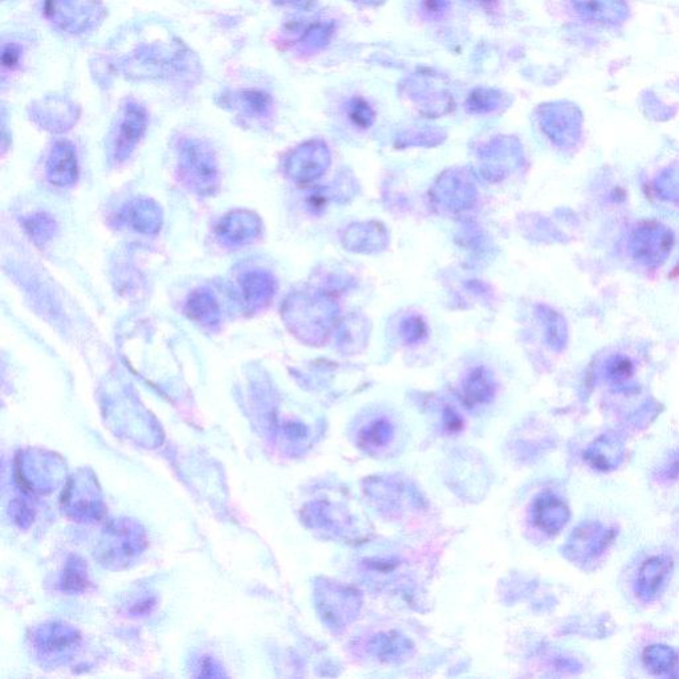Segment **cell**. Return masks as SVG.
Listing matches in <instances>:
<instances>
[{
    "label": "cell",
    "instance_id": "6da1fadb",
    "mask_svg": "<svg viewBox=\"0 0 679 679\" xmlns=\"http://www.w3.org/2000/svg\"><path fill=\"white\" fill-rule=\"evenodd\" d=\"M180 177L183 182L202 196L215 194L220 188V172L212 150L199 142H188L180 155Z\"/></svg>",
    "mask_w": 679,
    "mask_h": 679
},
{
    "label": "cell",
    "instance_id": "7a4b0ae2",
    "mask_svg": "<svg viewBox=\"0 0 679 679\" xmlns=\"http://www.w3.org/2000/svg\"><path fill=\"white\" fill-rule=\"evenodd\" d=\"M260 220L254 212L236 210L228 212L217 225V236L226 246L236 247L252 244L260 234Z\"/></svg>",
    "mask_w": 679,
    "mask_h": 679
},
{
    "label": "cell",
    "instance_id": "3957f363",
    "mask_svg": "<svg viewBox=\"0 0 679 679\" xmlns=\"http://www.w3.org/2000/svg\"><path fill=\"white\" fill-rule=\"evenodd\" d=\"M117 220L137 233L153 236L163 228V210L153 199L137 198L120 210Z\"/></svg>",
    "mask_w": 679,
    "mask_h": 679
},
{
    "label": "cell",
    "instance_id": "277c9868",
    "mask_svg": "<svg viewBox=\"0 0 679 679\" xmlns=\"http://www.w3.org/2000/svg\"><path fill=\"white\" fill-rule=\"evenodd\" d=\"M48 182L56 188H69L79 178V161L76 150L68 142H60L53 148L45 166Z\"/></svg>",
    "mask_w": 679,
    "mask_h": 679
},
{
    "label": "cell",
    "instance_id": "5b68a950",
    "mask_svg": "<svg viewBox=\"0 0 679 679\" xmlns=\"http://www.w3.org/2000/svg\"><path fill=\"white\" fill-rule=\"evenodd\" d=\"M186 315L194 322L206 327H214L220 323V311L218 301L210 291L196 290L188 296L185 307Z\"/></svg>",
    "mask_w": 679,
    "mask_h": 679
},
{
    "label": "cell",
    "instance_id": "8992f818",
    "mask_svg": "<svg viewBox=\"0 0 679 679\" xmlns=\"http://www.w3.org/2000/svg\"><path fill=\"white\" fill-rule=\"evenodd\" d=\"M575 4L586 18L601 23H616L627 12L622 0H575Z\"/></svg>",
    "mask_w": 679,
    "mask_h": 679
},
{
    "label": "cell",
    "instance_id": "52a82bcc",
    "mask_svg": "<svg viewBox=\"0 0 679 679\" xmlns=\"http://www.w3.org/2000/svg\"><path fill=\"white\" fill-rule=\"evenodd\" d=\"M239 283L244 301L249 307L261 306L274 293V283L263 272H247Z\"/></svg>",
    "mask_w": 679,
    "mask_h": 679
},
{
    "label": "cell",
    "instance_id": "ba28073f",
    "mask_svg": "<svg viewBox=\"0 0 679 679\" xmlns=\"http://www.w3.org/2000/svg\"><path fill=\"white\" fill-rule=\"evenodd\" d=\"M144 129L145 120L140 113H133L125 118L116 140V160L124 161L129 157L140 137L144 133Z\"/></svg>",
    "mask_w": 679,
    "mask_h": 679
},
{
    "label": "cell",
    "instance_id": "9c48e42d",
    "mask_svg": "<svg viewBox=\"0 0 679 679\" xmlns=\"http://www.w3.org/2000/svg\"><path fill=\"white\" fill-rule=\"evenodd\" d=\"M75 632L69 627H52L47 630V635L44 637V643H42L43 651L50 654H63L71 651L69 646L76 643Z\"/></svg>",
    "mask_w": 679,
    "mask_h": 679
},
{
    "label": "cell",
    "instance_id": "30bf717a",
    "mask_svg": "<svg viewBox=\"0 0 679 679\" xmlns=\"http://www.w3.org/2000/svg\"><path fill=\"white\" fill-rule=\"evenodd\" d=\"M24 228L35 244H44L45 242L52 238L56 223L50 215L40 212V214H34L27 218L24 220Z\"/></svg>",
    "mask_w": 679,
    "mask_h": 679
}]
</instances>
